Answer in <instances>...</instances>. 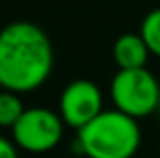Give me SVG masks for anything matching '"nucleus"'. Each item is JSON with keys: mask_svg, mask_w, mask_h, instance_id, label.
<instances>
[{"mask_svg": "<svg viewBox=\"0 0 160 158\" xmlns=\"http://www.w3.org/2000/svg\"><path fill=\"white\" fill-rule=\"evenodd\" d=\"M0 158H18V146L12 142V138L0 136Z\"/></svg>", "mask_w": 160, "mask_h": 158, "instance_id": "obj_9", "label": "nucleus"}, {"mask_svg": "<svg viewBox=\"0 0 160 158\" xmlns=\"http://www.w3.org/2000/svg\"><path fill=\"white\" fill-rule=\"evenodd\" d=\"M10 132L12 142L18 146V150L43 154L61 144L65 122L59 116V111L37 106L27 107L18 122L10 128Z\"/></svg>", "mask_w": 160, "mask_h": 158, "instance_id": "obj_4", "label": "nucleus"}, {"mask_svg": "<svg viewBox=\"0 0 160 158\" xmlns=\"http://www.w3.org/2000/svg\"><path fill=\"white\" fill-rule=\"evenodd\" d=\"M112 53L118 69H142L150 57V49L146 47V41L140 32H126L118 37Z\"/></svg>", "mask_w": 160, "mask_h": 158, "instance_id": "obj_6", "label": "nucleus"}, {"mask_svg": "<svg viewBox=\"0 0 160 158\" xmlns=\"http://www.w3.org/2000/svg\"><path fill=\"white\" fill-rule=\"evenodd\" d=\"M156 114L160 116V97H158V107H156Z\"/></svg>", "mask_w": 160, "mask_h": 158, "instance_id": "obj_10", "label": "nucleus"}, {"mask_svg": "<svg viewBox=\"0 0 160 158\" xmlns=\"http://www.w3.org/2000/svg\"><path fill=\"white\" fill-rule=\"evenodd\" d=\"M24 110L27 107L20 99V93H14L8 89L0 91V128H12Z\"/></svg>", "mask_w": 160, "mask_h": 158, "instance_id": "obj_7", "label": "nucleus"}, {"mask_svg": "<svg viewBox=\"0 0 160 158\" xmlns=\"http://www.w3.org/2000/svg\"><path fill=\"white\" fill-rule=\"evenodd\" d=\"M57 111L65 126L81 130L103 111V93L91 79H75L61 91Z\"/></svg>", "mask_w": 160, "mask_h": 158, "instance_id": "obj_5", "label": "nucleus"}, {"mask_svg": "<svg viewBox=\"0 0 160 158\" xmlns=\"http://www.w3.org/2000/svg\"><path fill=\"white\" fill-rule=\"evenodd\" d=\"M142 132L136 118L120 110H103L95 120L77 130V144L87 158H134Z\"/></svg>", "mask_w": 160, "mask_h": 158, "instance_id": "obj_2", "label": "nucleus"}, {"mask_svg": "<svg viewBox=\"0 0 160 158\" xmlns=\"http://www.w3.org/2000/svg\"><path fill=\"white\" fill-rule=\"evenodd\" d=\"M140 35L150 49V55L160 57V8H154L144 16L140 24Z\"/></svg>", "mask_w": 160, "mask_h": 158, "instance_id": "obj_8", "label": "nucleus"}, {"mask_svg": "<svg viewBox=\"0 0 160 158\" xmlns=\"http://www.w3.org/2000/svg\"><path fill=\"white\" fill-rule=\"evenodd\" d=\"M55 63L49 35L35 22L16 20L0 31V87L35 91L51 77Z\"/></svg>", "mask_w": 160, "mask_h": 158, "instance_id": "obj_1", "label": "nucleus"}, {"mask_svg": "<svg viewBox=\"0 0 160 158\" xmlns=\"http://www.w3.org/2000/svg\"><path fill=\"white\" fill-rule=\"evenodd\" d=\"M113 107L130 118H146L156 114L160 83L146 67L142 69H118L109 85Z\"/></svg>", "mask_w": 160, "mask_h": 158, "instance_id": "obj_3", "label": "nucleus"}]
</instances>
